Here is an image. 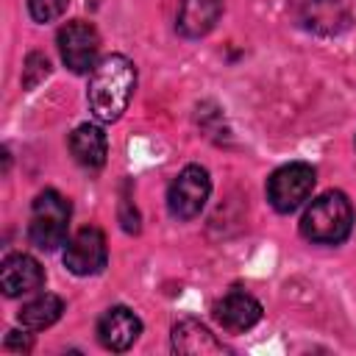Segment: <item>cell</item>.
<instances>
[{"mask_svg":"<svg viewBox=\"0 0 356 356\" xmlns=\"http://www.w3.org/2000/svg\"><path fill=\"white\" fill-rule=\"evenodd\" d=\"M136 89V67L128 56L111 53L100 58L89 75L86 103L100 122H117Z\"/></svg>","mask_w":356,"mask_h":356,"instance_id":"1","label":"cell"},{"mask_svg":"<svg viewBox=\"0 0 356 356\" xmlns=\"http://www.w3.org/2000/svg\"><path fill=\"white\" fill-rule=\"evenodd\" d=\"M58 53L61 61L72 70V72H89L97 64V53H100V33L92 22L86 19H70L67 25L58 28Z\"/></svg>","mask_w":356,"mask_h":356,"instance_id":"6","label":"cell"},{"mask_svg":"<svg viewBox=\"0 0 356 356\" xmlns=\"http://www.w3.org/2000/svg\"><path fill=\"white\" fill-rule=\"evenodd\" d=\"M350 228H353V206L337 189L317 195L300 217V234L314 245H339L350 236Z\"/></svg>","mask_w":356,"mask_h":356,"instance_id":"2","label":"cell"},{"mask_svg":"<svg viewBox=\"0 0 356 356\" xmlns=\"http://www.w3.org/2000/svg\"><path fill=\"white\" fill-rule=\"evenodd\" d=\"M70 153L83 170H100L108 156V139L100 125L83 122L70 134Z\"/></svg>","mask_w":356,"mask_h":356,"instance_id":"14","label":"cell"},{"mask_svg":"<svg viewBox=\"0 0 356 356\" xmlns=\"http://www.w3.org/2000/svg\"><path fill=\"white\" fill-rule=\"evenodd\" d=\"M314 181H317L314 167L303 161H289L267 178V200L278 214H292L312 197Z\"/></svg>","mask_w":356,"mask_h":356,"instance_id":"4","label":"cell"},{"mask_svg":"<svg viewBox=\"0 0 356 356\" xmlns=\"http://www.w3.org/2000/svg\"><path fill=\"white\" fill-rule=\"evenodd\" d=\"M222 14V0H181L175 28L184 39H200L206 36Z\"/></svg>","mask_w":356,"mask_h":356,"instance_id":"13","label":"cell"},{"mask_svg":"<svg viewBox=\"0 0 356 356\" xmlns=\"http://www.w3.org/2000/svg\"><path fill=\"white\" fill-rule=\"evenodd\" d=\"M211 312H214V320H217L225 331H231V334H242V331L253 328V325L261 320V303H259L253 295L242 292V289L225 292V295L214 303Z\"/></svg>","mask_w":356,"mask_h":356,"instance_id":"11","label":"cell"},{"mask_svg":"<svg viewBox=\"0 0 356 356\" xmlns=\"http://www.w3.org/2000/svg\"><path fill=\"white\" fill-rule=\"evenodd\" d=\"M44 284V270L42 264L28 256V253H11L3 259L0 267V286L6 298H19V295H31L36 289H42Z\"/></svg>","mask_w":356,"mask_h":356,"instance_id":"10","label":"cell"},{"mask_svg":"<svg viewBox=\"0 0 356 356\" xmlns=\"http://www.w3.org/2000/svg\"><path fill=\"white\" fill-rule=\"evenodd\" d=\"M292 19L309 33L334 36L350 25L353 14L348 0H295Z\"/></svg>","mask_w":356,"mask_h":356,"instance_id":"7","label":"cell"},{"mask_svg":"<svg viewBox=\"0 0 356 356\" xmlns=\"http://www.w3.org/2000/svg\"><path fill=\"white\" fill-rule=\"evenodd\" d=\"M108 261V245H106V234L95 225L81 228L64 250V264L70 273L75 275H97Z\"/></svg>","mask_w":356,"mask_h":356,"instance_id":"8","label":"cell"},{"mask_svg":"<svg viewBox=\"0 0 356 356\" xmlns=\"http://www.w3.org/2000/svg\"><path fill=\"white\" fill-rule=\"evenodd\" d=\"M50 72V64H47V58L44 56H39V53H31L28 56V64H25V86H33L39 78H44Z\"/></svg>","mask_w":356,"mask_h":356,"instance_id":"17","label":"cell"},{"mask_svg":"<svg viewBox=\"0 0 356 356\" xmlns=\"http://www.w3.org/2000/svg\"><path fill=\"white\" fill-rule=\"evenodd\" d=\"M61 314H64V300L58 295H53V292H42L33 300L22 303V309H19L17 317H19L22 328H28V331H44Z\"/></svg>","mask_w":356,"mask_h":356,"instance_id":"15","label":"cell"},{"mask_svg":"<svg viewBox=\"0 0 356 356\" xmlns=\"http://www.w3.org/2000/svg\"><path fill=\"white\" fill-rule=\"evenodd\" d=\"M3 348H6V350H19V353H25V350L33 348V342H31V337H25V334H19V331H8Z\"/></svg>","mask_w":356,"mask_h":356,"instance_id":"18","label":"cell"},{"mask_svg":"<svg viewBox=\"0 0 356 356\" xmlns=\"http://www.w3.org/2000/svg\"><path fill=\"white\" fill-rule=\"evenodd\" d=\"M142 334V320L128 306H111L97 320V342L106 350L122 353L128 350Z\"/></svg>","mask_w":356,"mask_h":356,"instance_id":"9","label":"cell"},{"mask_svg":"<svg viewBox=\"0 0 356 356\" xmlns=\"http://www.w3.org/2000/svg\"><path fill=\"white\" fill-rule=\"evenodd\" d=\"M70 214H72V206L61 192H56V189L39 192L33 197V206H31L28 239L39 250H56L58 245L67 242Z\"/></svg>","mask_w":356,"mask_h":356,"instance_id":"3","label":"cell"},{"mask_svg":"<svg viewBox=\"0 0 356 356\" xmlns=\"http://www.w3.org/2000/svg\"><path fill=\"white\" fill-rule=\"evenodd\" d=\"M209 192H211V178L206 167L186 164L167 189V209L175 220H195L203 211Z\"/></svg>","mask_w":356,"mask_h":356,"instance_id":"5","label":"cell"},{"mask_svg":"<svg viewBox=\"0 0 356 356\" xmlns=\"http://www.w3.org/2000/svg\"><path fill=\"white\" fill-rule=\"evenodd\" d=\"M172 350L186 356H209L225 353V345L195 317H184L172 325Z\"/></svg>","mask_w":356,"mask_h":356,"instance_id":"12","label":"cell"},{"mask_svg":"<svg viewBox=\"0 0 356 356\" xmlns=\"http://www.w3.org/2000/svg\"><path fill=\"white\" fill-rule=\"evenodd\" d=\"M67 0H28V11L36 22H53L64 14Z\"/></svg>","mask_w":356,"mask_h":356,"instance_id":"16","label":"cell"}]
</instances>
